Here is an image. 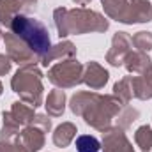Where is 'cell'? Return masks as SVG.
Here are the masks:
<instances>
[{"mask_svg": "<svg viewBox=\"0 0 152 152\" xmlns=\"http://www.w3.org/2000/svg\"><path fill=\"white\" fill-rule=\"evenodd\" d=\"M99 140L90 134H81L76 138V149L78 152H99Z\"/></svg>", "mask_w": 152, "mask_h": 152, "instance_id": "obj_2", "label": "cell"}, {"mask_svg": "<svg viewBox=\"0 0 152 152\" xmlns=\"http://www.w3.org/2000/svg\"><path fill=\"white\" fill-rule=\"evenodd\" d=\"M12 32L18 36V37L25 39L28 42V46L37 51V53H46L51 46V41H50V34H48V28L34 18H28V16H23V14H18L12 18Z\"/></svg>", "mask_w": 152, "mask_h": 152, "instance_id": "obj_1", "label": "cell"}]
</instances>
